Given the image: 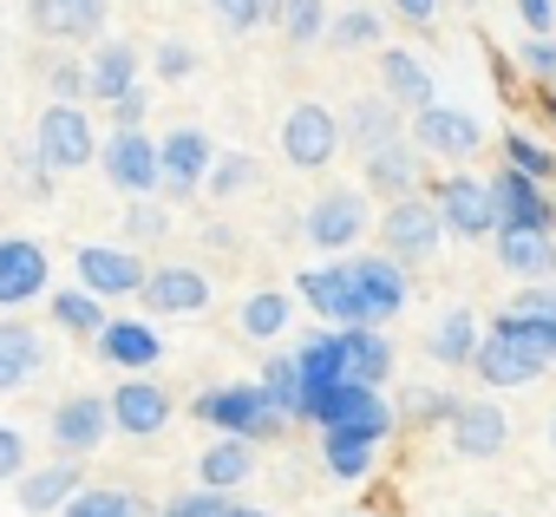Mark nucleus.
Masks as SVG:
<instances>
[{
    "label": "nucleus",
    "mask_w": 556,
    "mask_h": 517,
    "mask_svg": "<svg viewBox=\"0 0 556 517\" xmlns=\"http://www.w3.org/2000/svg\"><path fill=\"white\" fill-rule=\"evenodd\" d=\"M517 53H523V66H530L536 79H556V40H523Z\"/></svg>",
    "instance_id": "52"
},
{
    "label": "nucleus",
    "mask_w": 556,
    "mask_h": 517,
    "mask_svg": "<svg viewBox=\"0 0 556 517\" xmlns=\"http://www.w3.org/2000/svg\"><path fill=\"white\" fill-rule=\"evenodd\" d=\"M517 21L530 27V40H549V21H556V0H517Z\"/></svg>",
    "instance_id": "51"
},
{
    "label": "nucleus",
    "mask_w": 556,
    "mask_h": 517,
    "mask_svg": "<svg viewBox=\"0 0 556 517\" xmlns=\"http://www.w3.org/2000/svg\"><path fill=\"white\" fill-rule=\"evenodd\" d=\"M27 471V439L14 426H0V478H21Z\"/></svg>",
    "instance_id": "50"
},
{
    "label": "nucleus",
    "mask_w": 556,
    "mask_h": 517,
    "mask_svg": "<svg viewBox=\"0 0 556 517\" xmlns=\"http://www.w3.org/2000/svg\"><path fill=\"white\" fill-rule=\"evenodd\" d=\"M99 157H105V177H112L125 197H151V190H164V171H157V138H151V131H112Z\"/></svg>",
    "instance_id": "12"
},
{
    "label": "nucleus",
    "mask_w": 556,
    "mask_h": 517,
    "mask_svg": "<svg viewBox=\"0 0 556 517\" xmlns=\"http://www.w3.org/2000/svg\"><path fill=\"white\" fill-rule=\"evenodd\" d=\"M354 517H374V510H354Z\"/></svg>",
    "instance_id": "57"
},
{
    "label": "nucleus",
    "mask_w": 556,
    "mask_h": 517,
    "mask_svg": "<svg viewBox=\"0 0 556 517\" xmlns=\"http://www.w3.org/2000/svg\"><path fill=\"white\" fill-rule=\"evenodd\" d=\"M53 263L34 236H0V308H27L34 295H47Z\"/></svg>",
    "instance_id": "10"
},
{
    "label": "nucleus",
    "mask_w": 556,
    "mask_h": 517,
    "mask_svg": "<svg viewBox=\"0 0 556 517\" xmlns=\"http://www.w3.org/2000/svg\"><path fill=\"white\" fill-rule=\"evenodd\" d=\"M210 164H216L210 131L177 125V131H164V138H157V171H164V190H170V197H197V184L210 177Z\"/></svg>",
    "instance_id": "11"
},
{
    "label": "nucleus",
    "mask_w": 556,
    "mask_h": 517,
    "mask_svg": "<svg viewBox=\"0 0 556 517\" xmlns=\"http://www.w3.org/2000/svg\"><path fill=\"white\" fill-rule=\"evenodd\" d=\"M190 73H197V53L184 40H164L157 47V79H190Z\"/></svg>",
    "instance_id": "48"
},
{
    "label": "nucleus",
    "mask_w": 556,
    "mask_h": 517,
    "mask_svg": "<svg viewBox=\"0 0 556 517\" xmlns=\"http://www.w3.org/2000/svg\"><path fill=\"white\" fill-rule=\"evenodd\" d=\"M432 210H439V223H445L452 236H465V242L497 236L491 184H478V177H465V171H452V177H439V184H432Z\"/></svg>",
    "instance_id": "6"
},
{
    "label": "nucleus",
    "mask_w": 556,
    "mask_h": 517,
    "mask_svg": "<svg viewBox=\"0 0 556 517\" xmlns=\"http://www.w3.org/2000/svg\"><path fill=\"white\" fill-rule=\"evenodd\" d=\"M302 302L334 321V328H354V282H348V263H321V269H302Z\"/></svg>",
    "instance_id": "25"
},
{
    "label": "nucleus",
    "mask_w": 556,
    "mask_h": 517,
    "mask_svg": "<svg viewBox=\"0 0 556 517\" xmlns=\"http://www.w3.org/2000/svg\"><path fill=\"white\" fill-rule=\"evenodd\" d=\"M190 413H197L216 439H242V445H255V439L268 445L275 432L289 426L282 413L268 406V393H262L255 380H236V387H203V393L190 400Z\"/></svg>",
    "instance_id": "1"
},
{
    "label": "nucleus",
    "mask_w": 556,
    "mask_h": 517,
    "mask_svg": "<svg viewBox=\"0 0 556 517\" xmlns=\"http://www.w3.org/2000/svg\"><path fill=\"white\" fill-rule=\"evenodd\" d=\"M105 432H112V406L99 393H73L53 406V445L66 458H86L92 445H105Z\"/></svg>",
    "instance_id": "16"
},
{
    "label": "nucleus",
    "mask_w": 556,
    "mask_h": 517,
    "mask_svg": "<svg viewBox=\"0 0 556 517\" xmlns=\"http://www.w3.org/2000/svg\"><path fill=\"white\" fill-rule=\"evenodd\" d=\"M497 263L523 276V289H543L556 276V236L549 229H497Z\"/></svg>",
    "instance_id": "23"
},
{
    "label": "nucleus",
    "mask_w": 556,
    "mask_h": 517,
    "mask_svg": "<svg viewBox=\"0 0 556 517\" xmlns=\"http://www.w3.org/2000/svg\"><path fill=\"white\" fill-rule=\"evenodd\" d=\"M334 151H341V118H334L328 105L302 99V105L282 118V157H289L295 171H321V164H334Z\"/></svg>",
    "instance_id": "9"
},
{
    "label": "nucleus",
    "mask_w": 556,
    "mask_h": 517,
    "mask_svg": "<svg viewBox=\"0 0 556 517\" xmlns=\"http://www.w3.org/2000/svg\"><path fill=\"white\" fill-rule=\"evenodd\" d=\"M144 112H151V92H144V86H131V92L112 105V131H144Z\"/></svg>",
    "instance_id": "47"
},
{
    "label": "nucleus",
    "mask_w": 556,
    "mask_h": 517,
    "mask_svg": "<svg viewBox=\"0 0 556 517\" xmlns=\"http://www.w3.org/2000/svg\"><path fill=\"white\" fill-rule=\"evenodd\" d=\"M380 236H387V255L400 269H419V263H432L439 255V242H445V223H439V210H432V197H400L387 216H380Z\"/></svg>",
    "instance_id": "4"
},
{
    "label": "nucleus",
    "mask_w": 556,
    "mask_h": 517,
    "mask_svg": "<svg viewBox=\"0 0 556 517\" xmlns=\"http://www.w3.org/2000/svg\"><path fill=\"white\" fill-rule=\"evenodd\" d=\"M275 27L289 34V47H315L328 34V0H282V8H275Z\"/></svg>",
    "instance_id": "39"
},
{
    "label": "nucleus",
    "mask_w": 556,
    "mask_h": 517,
    "mask_svg": "<svg viewBox=\"0 0 556 517\" xmlns=\"http://www.w3.org/2000/svg\"><path fill=\"white\" fill-rule=\"evenodd\" d=\"M374 452H380V445L361 439V432H321V465H328L334 478H348V484L374 471Z\"/></svg>",
    "instance_id": "36"
},
{
    "label": "nucleus",
    "mask_w": 556,
    "mask_h": 517,
    "mask_svg": "<svg viewBox=\"0 0 556 517\" xmlns=\"http://www.w3.org/2000/svg\"><path fill=\"white\" fill-rule=\"evenodd\" d=\"M60 517H151V504L138 491H125V484H86Z\"/></svg>",
    "instance_id": "34"
},
{
    "label": "nucleus",
    "mask_w": 556,
    "mask_h": 517,
    "mask_svg": "<svg viewBox=\"0 0 556 517\" xmlns=\"http://www.w3.org/2000/svg\"><path fill=\"white\" fill-rule=\"evenodd\" d=\"M413 151L419 157H471L478 151V118L471 112H458V105H426V112H413Z\"/></svg>",
    "instance_id": "13"
},
{
    "label": "nucleus",
    "mask_w": 556,
    "mask_h": 517,
    "mask_svg": "<svg viewBox=\"0 0 556 517\" xmlns=\"http://www.w3.org/2000/svg\"><path fill=\"white\" fill-rule=\"evenodd\" d=\"M478 341H484V328H478V315H471V308H445L426 348H432V361H445V367H471V354H478Z\"/></svg>",
    "instance_id": "32"
},
{
    "label": "nucleus",
    "mask_w": 556,
    "mask_h": 517,
    "mask_svg": "<svg viewBox=\"0 0 556 517\" xmlns=\"http://www.w3.org/2000/svg\"><path fill=\"white\" fill-rule=\"evenodd\" d=\"M328 40H334L341 53H367V47L387 40V21H380L374 8H348L341 21H328Z\"/></svg>",
    "instance_id": "40"
},
{
    "label": "nucleus",
    "mask_w": 556,
    "mask_h": 517,
    "mask_svg": "<svg viewBox=\"0 0 556 517\" xmlns=\"http://www.w3.org/2000/svg\"><path fill=\"white\" fill-rule=\"evenodd\" d=\"M242 184H255V157H242V151H216V164H210V197L223 203V197H236Z\"/></svg>",
    "instance_id": "44"
},
{
    "label": "nucleus",
    "mask_w": 556,
    "mask_h": 517,
    "mask_svg": "<svg viewBox=\"0 0 556 517\" xmlns=\"http://www.w3.org/2000/svg\"><path fill=\"white\" fill-rule=\"evenodd\" d=\"M73 269H79V289L99 295V302H112V295H138L144 276H151L125 242H86V249H73Z\"/></svg>",
    "instance_id": "8"
},
{
    "label": "nucleus",
    "mask_w": 556,
    "mask_h": 517,
    "mask_svg": "<svg viewBox=\"0 0 556 517\" xmlns=\"http://www.w3.org/2000/svg\"><path fill=\"white\" fill-rule=\"evenodd\" d=\"M131 229L138 236H164V210H131Z\"/></svg>",
    "instance_id": "54"
},
{
    "label": "nucleus",
    "mask_w": 556,
    "mask_h": 517,
    "mask_svg": "<svg viewBox=\"0 0 556 517\" xmlns=\"http://www.w3.org/2000/svg\"><path fill=\"white\" fill-rule=\"evenodd\" d=\"M348 282H354V328H387L406 308V269L393 255H354Z\"/></svg>",
    "instance_id": "5"
},
{
    "label": "nucleus",
    "mask_w": 556,
    "mask_h": 517,
    "mask_svg": "<svg viewBox=\"0 0 556 517\" xmlns=\"http://www.w3.org/2000/svg\"><path fill=\"white\" fill-rule=\"evenodd\" d=\"M170 517H268V510H255V504H236V497H223V491H190V497H177V504H164Z\"/></svg>",
    "instance_id": "43"
},
{
    "label": "nucleus",
    "mask_w": 556,
    "mask_h": 517,
    "mask_svg": "<svg viewBox=\"0 0 556 517\" xmlns=\"http://www.w3.org/2000/svg\"><path fill=\"white\" fill-rule=\"evenodd\" d=\"M549 445H556V426H549Z\"/></svg>",
    "instance_id": "55"
},
{
    "label": "nucleus",
    "mask_w": 556,
    "mask_h": 517,
    "mask_svg": "<svg viewBox=\"0 0 556 517\" xmlns=\"http://www.w3.org/2000/svg\"><path fill=\"white\" fill-rule=\"evenodd\" d=\"M491 203H497V229H549L556 223V203L543 197V184H530L517 171L491 177Z\"/></svg>",
    "instance_id": "20"
},
{
    "label": "nucleus",
    "mask_w": 556,
    "mask_h": 517,
    "mask_svg": "<svg viewBox=\"0 0 556 517\" xmlns=\"http://www.w3.org/2000/svg\"><path fill=\"white\" fill-rule=\"evenodd\" d=\"M465 8H471V0H465Z\"/></svg>",
    "instance_id": "58"
},
{
    "label": "nucleus",
    "mask_w": 556,
    "mask_h": 517,
    "mask_svg": "<svg viewBox=\"0 0 556 517\" xmlns=\"http://www.w3.org/2000/svg\"><path fill=\"white\" fill-rule=\"evenodd\" d=\"M112 432H125V439H157L164 426H170V393L157 387V380H118L112 387Z\"/></svg>",
    "instance_id": "14"
},
{
    "label": "nucleus",
    "mask_w": 556,
    "mask_h": 517,
    "mask_svg": "<svg viewBox=\"0 0 556 517\" xmlns=\"http://www.w3.org/2000/svg\"><path fill=\"white\" fill-rule=\"evenodd\" d=\"M543 367H549V361H543L523 335H510L504 321H491L484 341H478V354H471V374H478L484 387H530Z\"/></svg>",
    "instance_id": "7"
},
{
    "label": "nucleus",
    "mask_w": 556,
    "mask_h": 517,
    "mask_svg": "<svg viewBox=\"0 0 556 517\" xmlns=\"http://www.w3.org/2000/svg\"><path fill=\"white\" fill-rule=\"evenodd\" d=\"M302 419L321 426V432H361V439H374V445L400 426L393 400H380L374 387H354V380H341V387H328V393H308V400H302Z\"/></svg>",
    "instance_id": "2"
},
{
    "label": "nucleus",
    "mask_w": 556,
    "mask_h": 517,
    "mask_svg": "<svg viewBox=\"0 0 556 517\" xmlns=\"http://www.w3.org/2000/svg\"><path fill=\"white\" fill-rule=\"evenodd\" d=\"M151 517H170V510H151Z\"/></svg>",
    "instance_id": "56"
},
{
    "label": "nucleus",
    "mask_w": 556,
    "mask_h": 517,
    "mask_svg": "<svg viewBox=\"0 0 556 517\" xmlns=\"http://www.w3.org/2000/svg\"><path fill=\"white\" fill-rule=\"evenodd\" d=\"M47 367V335L34 321H0V393H21L27 380H40Z\"/></svg>",
    "instance_id": "22"
},
{
    "label": "nucleus",
    "mask_w": 556,
    "mask_h": 517,
    "mask_svg": "<svg viewBox=\"0 0 556 517\" xmlns=\"http://www.w3.org/2000/svg\"><path fill=\"white\" fill-rule=\"evenodd\" d=\"M34 157L40 171H86L99 164V131L79 105H47L40 125H34Z\"/></svg>",
    "instance_id": "3"
},
{
    "label": "nucleus",
    "mask_w": 556,
    "mask_h": 517,
    "mask_svg": "<svg viewBox=\"0 0 556 517\" xmlns=\"http://www.w3.org/2000/svg\"><path fill=\"white\" fill-rule=\"evenodd\" d=\"M73 99H86V66L60 60V66H53V105H73Z\"/></svg>",
    "instance_id": "49"
},
{
    "label": "nucleus",
    "mask_w": 556,
    "mask_h": 517,
    "mask_svg": "<svg viewBox=\"0 0 556 517\" xmlns=\"http://www.w3.org/2000/svg\"><path fill=\"white\" fill-rule=\"evenodd\" d=\"M361 164H367V190H380V197H413L419 190V151H413V138H393V144L367 151Z\"/></svg>",
    "instance_id": "29"
},
{
    "label": "nucleus",
    "mask_w": 556,
    "mask_h": 517,
    "mask_svg": "<svg viewBox=\"0 0 556 517\" xmlns=\"http://www.w3.org/2000/svg\"><path fill=\"white\" fill-rule=\"evenodd\" d=\"M53 328H66V335H105V302L99 295H86V289H53Z\"/></svg>",
    "instance_id": "37"
},
{
    "label": "nucleus",
    "mask_w": 556,
    "mask_h": 517,
    "mask_svg": "<svg viewBox=\"0 0 556 517\" xmlns=\"http://www.w3.org/2000/svg\"><path fill=\"white\" fill-rule=\"evenodd\" d=\"M445 439H452V452H465V458H497L504 439H510V419H504V406H491V400H458V413L445 419Z\"/></svg>",
    "instance_id": "17"
},
{
    "label": "nucleus",
    "mask_w": 556,
    "mask_h": 517,
    "mask_svg": "<svg viewBox=\"0 0 556 517\" xmlns=\"http://www.w3.org/2000/svg\"><path fill=\"white\" fill-rule=\"evenodd\" d=\"M86 491V465H40V471H21L14 478V497H21V510L27 517H60L73 497Z\"/></svg>",
    "instance_id": "19"
},
{
    "label": "nucleus",
    "mask_w": 556,
    "mask_h": 517,
    "mask_svg": "<svg viewBox=\"0 0 556 517\" xmlns=\"http://www.w3.org/2000/svg\"><path fill=\"white\" fill-rule=\"evenodd\" d=\"M99 354L138 380L144 367H157V361H164V341H157V328H151V321H105V335H99Z\"/></svg>",
    "instance_id": "26"
},
{
    "label": "nucleus",
    "mask_w": 556,
    "mask_h": 517,
    "mask_svg": "<svg viewBox=\"0 0 556 517\" xmlns=\"http://www.w3.org/2000/svg\"><path fill=\"white\" fill-rule=\"evenodd\" d=\"M249 471H255V445H242V439H210L203 458H197V491H223V497H229Z\"/></svg>",
    "instance_id": "31"
},
{
    "label": "nucleus",
    "mask_w": 556,
    "mask_h": 517,
    "mask_svg": "<svg viewBox=\"0 0 556 517\" xmlns=\"http://www.w3.org/2000/svg\"><path fill=\"white\" fill-rule=\"evenodd\" d=\"M289 295H275V289H262V295H249L242 302V315H236V328L249 335V341H275V335H282L289 328Z\"/></svg>",
    "instance_id": "38"
},
{
    "label": "nucleus",
    "mask_w": 556,
    "mask_h": 517,
    "mask_svg": "<svg viewBox=\"0 0 556 517\" xmlns=\"http://www.w3.org/2000/svg\"><path fill=\"white\" fill-rule=\"evenodd\" d=\"M400 105H387V99H354V112H348V131H354V144H361V157L367 151H380V144H393L400 138Z\"/></svg>",
    "instance_id": "33"
},
{
    "label": "nucleus",
    "mask_w": 556,
    "mask_h": 517,
    "mask_svg": "<svg viewBox=\"0 0 556 517\" xmlns=\"http://www.w3.org/2000/svg\"><path fill=\"white\" fill-rule=\"evenodd\" d=\"M504 315H517V321H530V328H556V289H523Z\"/></svg>",
    "instance_id": "46"
},
{
    "label": "nucleus",
    "mask_w": 556,
    "mask_h": 517,
    "mask_svg": "<svg viewBox=\"0 0 556 517\" xmlns=\"http://www.w3.org/2000/svg\"><path fill=\"white\" fill-rule=\"evenodd\" d=\"M380 86H387V105H400V112L439 105V99H432V73H426L406 47H380Z\"/></svg>",
    "instance_id": "24"
},
{
    "label": "nucleus",
    "mask_w": 556,
    "mask_h": 517,
    "mask_svg": "<svg viewBox=\"0 0 556 517\" xmlns=\"http://www.w3.org/2000/svg\"><path fill=\"white\" fill-rule=\"evenodd\" d=\"M504 171H517V177H530V184H549V177H556V151H543V144L523 138V131H504Z\"/></svg>",
    "instance_id": "41"
},
{
    "label": "nucleus",
    "mask_w": 556,
    "mask_h": 517,
    "mask_svg": "<svg viewBox=\"0 0 556 517\" xmlns=\"http://www.w3.org/2000/svg\"><path fill=\"white\" fill-rule=\"evenodd\" d=\"M295 374H302V400L308 393H328L348 380V354H341V328H315L302 348H295Z\"/></svg>",
    "instance_id": "27"
},
{
    "label": "nucleus",
    "mask_w": 556,
    "mask_h": 517,
    "mask_svg": "<svg viewBox=\"0 0 556 517\" xmlns=\"http://www.w3.org/2000/svg\"><path fill=\"white\" fill-rule=\"evenodd\" d=\"M308 242L315 249H354L361 236H367V203L354 197V190H328V197H315V210H308Z\"/></svg>",
    "instance_id": "15"
},
{
    "label": "nucleus",
    "mask_w": 556,
    "mask_h": 517,
    "mask_svg": "<svg viewBox=\"0 0 556 517\" xmlns=\"http://www.w3.org/2000/svg\"><path fill=\"white\" fill-rule=\"evenodd\" d=\"M131 86H138V47H125V40H105V47L86 60V99H105V105H118Z\"/></svg>",
    "instance_id": "28"
},
{
    "label": "nucleus",
    "mask_w": 556,
    "mask_h": 517,
    "mask_svg": "<svg viewBox=\"0 0 556 517\" xmlns=\"http://www.w3.org/2000/svg\"><path fill=\"white\" fill-rule=\"evenodd\" d=\"M268 406L282 413V419H302V374H295V354H262V380Z\"/></svg>",
    "instance_id": "35"
},
{
    "label": "nucleus",
    "mask_w": 556,
    "mask_h": 517,
    "mask_svg": "<svg viewBox=\"0 0 556 517\" xmlns=\"http://www.w3.org/2000/svg\"><path fill=\"white\" fill-rule=\"evenodd\" d=\"M393 413H400V419H413V426H445V419L458 413V400H452V393H439V387H413Z\"/></svg>",
    "instance_id": "42"
},
{
    "label": "nucleus",
    "mask_w": 556,
    "mask_h": 517,
    "mask_svg": "<svg viewBox=\"0 0 556 517\" xmlns=\"http://www.w3.org/2000/svg\"><path fill=\"white\" fill-rule=\"evenodd\" d=\"M138 295H144V308H157V315H203V308H210V276L190 269V263H164V269L144 276Z\"/></svg>",
    "instance_id": "18"
},
{
    "label": "nucleus",
    "mask_w": 556,
    "mask_h": 517,
    "mask_svg": "<svg viewBox=\"0 0 556 517\" xmlns=\"http://www.w3.org/2000/svg\"><path fill=\"white\" fill-rule=\"evenodd\" d=\"M341 354H348V380L354 387H387V374H393V348H387V335L380 328H341Z\"/></svg>",
    "instance_id": "30"
},
{
    "label": "nucleus",
    "mask_w": 556,
    "mask_h": 517,
    "mask_svg": "<svg viewBox=\"0 0 556 517\" xmlns=\"http://www.w3.org/2000/svg\"><path fill=\"white\" fill-rule=\"evenodd\" d=\"M393 14H406L413 27H432L439 21V0H393Z\"/></svg>",
    "instance_id": "53"
},
{
    "label": "nucleus",
    "mask_w": 556,
    "mask_h": 517,
    "mask_svg": "<svg viewBox=\"0 0 556 517\" xmlns=\"http://www.w3.org/2000/svg\"><path fill=\"white\" fill-rule=\"evenodd\" d=\"M210 14H216L229 34H249V27H262L275 8H268V0H210Z\"/></svg>",
    "instance_id": "45"
},
{
    "label": "nucleus",
    "mask_w": 556,
    "mask_h": 517,
    "mask_svg": "<svg viewBox=\"0 0 556 517\" xmlns=\"http://www.w3.org/2000/svg\"><path fill=\"white\" fill-rule=\"evenodd\" d=\"M27 21L47 40H99L105 34V0H27Z\"/></svg>",
    "instance_id": "21"
}]
</instances>
